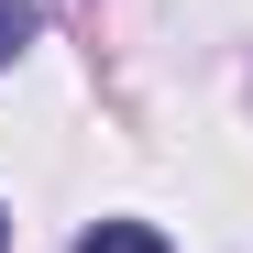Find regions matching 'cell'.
<instances>
[{"instance_id":"obj_2","label":"cell","mask_w":253,"mask_h":253,"mask_svg":"<svg viewBox=\"0 0 253 253\" xmlns=\"http://www.w3.org/2000/svg\"><path fill=\"white\" fill-rule=\"evenodd\" d=\"M33 22H44V11H33V0H0V66H11V55L33 44Z\"/></svg>"},{"instance_id":"obj_1","label":"cell","mask_w":253,"mask_h":253,"mask_svg":"<svg viewBox=\"0 0 253 253\" xmlns=\"http://www.w3.org/2000/svg\"><path fill=\"white\" fill-rule=\"evenodd\" d=\"M77 253H165V231H143V220H99Z\"/></svg>"},{"instance_id":"obj_3","label":"cell","mask_w":253,"mask_h":253,"mask_svg":"<svg viewBox=\"0 0 253 253\" xmlns=\"http://www.w3.org/2000/svg\"><path fill=\"white\" fill-rule=\"evenodd\" d=\"M0 242H11V220H0Z\"/></svg>"}]
</instances>
